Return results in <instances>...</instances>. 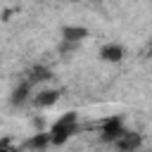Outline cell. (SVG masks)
Masks as SVG:
<instances>
[{
	"mask_svg": "<svg viewBox=\"0 0 152 152\" xmlns=\"http://www.w3.org/2000/svg\"><path fill=\"white\" fill-rule=\"evenodd\" d=\"M76 124H78L76 112H64V114L52 124V128L48 131V133H50V142H52V145H64V142L76 133Z\"/></svg>",
	"mask_w": 152,
	"mask_h": 152,
	"instance_id": "6da1fadb",
	"label": "cell"
},
{
	"mask_svg": "<svg viewBox=\"0 0 152 152\" xmlns=\"http://www.w3.org/2000/svg\"><path fill=\"white\" fill-rule=\"evenodd\" d=\"M124 133H126V131L121 128V119H119V116L107 119V121H104V126H102V138H104V140H114V142H116Z\"/></svg>",
	"mask_w": 152,
	"mask_h": 152,
	"instance_id": "7a4b0ae2",
	"label": "cell"
},
{
	"mask_svg": "<svg viewBox=\"0 0 152 152\" xmlns=\"http://www.w3.org/2000/svg\"><path fill=\"white\" fill-rule=\"evenodd\" d=\"M100 57L104 62H121L124 59V48L119 43H107L100 48Z\"/></svg>",
	"mask_w": 152,
	"mask_h": 152,
	"instance_id": "3957f363",
	"label": "cell"
},
{
	"mask_svg": "<svg viewBox=\"0 0 152 152\" xmlns=\"http://www.w3.org/2000/svg\"><path fill=\"white\" fill-rule=\"evenodd\" d=\"M62 38L69 43H78L83 38H88V28L86 26H64L62 28Z\"/></svg>",
	"mask_w": 152,
	"mask_h": 152,
	"instance_id": "277c9868",
	"label": "cell"
},
{
	"mask_svg": "<svg viewBox=\"0 0 152 152\" xmlns=\"http://www.w3.org/2000/svg\"><path fill=\"white\" fill-rule=\"evenodd\" d=\"M57 100H59V93H57V90H43V93H38V95L33 97V102H36L38 107H52Z\"/></svg>",
	"mask_w": 152,
	"mask_h": 152,
	"instance_id": "5b68a950",
	"label": "cell"
},
{
	"mask_svg": "<svg viewBox=\"0 0 152 152\" xmlns=\"http://www.w3.org/2000/svg\"><path fill=\"white\" fill-rule=\"evenodd\" d=\"M119 147L121 150H135V147H140V135H133V133H124L119 140Z\"/></svg>",
	"mask_w": 152,
	"mask_h": 152,
	"instance_id": "8992f818",
	"label": "cell"
},
{
	"mask_svg": "<svg viewBox=\"0 0 152 152\" xmlns=\"http://www.w3.org/2000/svg\"><path fill=\"white\" fill-rule=\"evenodd\" d=\"M45 145H50V133H38L28 140V147H33V150H43Z\"/></svg>",
	"mask_w": 152,
	"mask_h": 152,
	"instance_id": "52a82bcc",
	"label": "cell"
},
{
	"mask_svg": "<svg viewBox=\"0 0 152 152\" xmlns=\"http://www.w3.org/2000/svg\"><path fill=\"white\" fill-rule=\"evenodd\" d=\"M26 93H28V86L17 88V90H14V95H12V102H14V104H17V102H24V100H26Z\"/></svg>",
	"mask_w": 152,
	"mask_h": 152,
	"instance_id": "ba28073f",
	"label": "cell"
},
{
	"mask_svg": "<svg viewBox=\"0 0 152 152\" xmlns=\"http://www.w3.org/2000/svg\"><path fill=\"white\" fill-rule=\"evenodd\" d=\"M43 78H48V71L45 69H36L33 71V81H43Z\"/></svg>",
	"mask_w": 152,
	"mask_h": 152,
	"instance_id": "9c48e42d",
	"label": "cell"
},
{
	"mask_svg": "<svg viewBox=\"0 0 152 152\" xmlns=\"http://www.w3.org/2000/svg\"><path fill=\"white\" fill-rule=\"evenodd\" d=\"M0 152H14V150H10V147H7V142H5V140H0Z\"/></svg>",
	"mask_w": 152,
	"mask_h": 152,
	"instance_id": "30bf717a",
	"label": "cell"
}]
</instances>
